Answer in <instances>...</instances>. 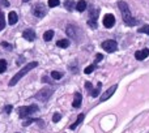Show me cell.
<instances>
[{
	"mask_svg": "<svg viewBox=\"0 0 149 133\" xmlns=\"http://www.w3.org/2000/svg\"><path fill=\"white\" fill-rule=\"evenodd\" d=\"M56 46L60 47V48H67L70 46V41L68 39H60V41L56 42Z\"/></svg>",
	"mask_w": 149,
	"mask_h": 133,
	"instance_id": "18",
	"label": "cell"
},
{
	"mask_svg": "<svg viewBox=\"0 0 149 133\" xmlns=\"http://www.w3.org/2000/svg\"><path fill=\"white\" fill-rule=\"evenodd\" d=\"M5 28V18H4V13L0 10V31Z\"/></svg>",
	"mask_w": 149,
	"mask_h": 133,
	"instance_id": "23",
	"label": "cell"
},
{
	"mask_svg": "<svg viewBox=\"0 0 149 133\" xmlns=\"http://www.w3.org/2000/svg\"><path fill=\"white\" fill-rule=\"evenodd\" d=\"M51 77L54 80H60V78H63V73L62 72H58V71H52L51 72Z\"/></svg>",
	"mask_w": 149,
	"mask_h": 133,
	"instance_id": "22",
	"label": "cell"
},
{
	"mask_svg": "<svg viewBox=\"0 0 149 133\" xmlns=\"http://www.w3.org/2000/svg\"><path fill=\"white\" fill-rule=\"evenodd\" d=\"M31 123H38L41 127H45V121L42 120V119H34V118H29V119H26V120L22 123V127H28V125H30Z\"/></svg>",
	"mask_w": 149,
	"mask_h": 133,
	"instance_id": "11",
	"label": "cell"
},
{
	"mask_svg": "<svg viewBox=\"0 0 149 133\" xmlns=\"http://www.w3.org/2000/svg\"><path fill=\"white\" fill-rule=\"evenodd\" d=\"M37 111H38V106H37V105L24 106V107L18 108V115H20V118L25 119V118H29V116H31L33 114H36Z\"/></svg>",
	"mask_w": 149,
	"mask_h": 133,
	"instance_id": "3",
	"label": "cell"
},
{
	"mask_svg": "<svg viewBox=\"0 0 149 133\" xmlns=\"http://www.w3.org/2000/svg\"><path fill=\"white\" fill-rule=\"evenodd\" d=\"M95 66H97L95 64H92V65L86 66V68L84 69V73H85V74H90V73H92V72H93V71H94V69H95Z\"/></svg>",
	"mask_w": 149,
	"mask_h": 133,
	"instance_id": "25",
	"label": "cell"
},
{
	"mask_svg": "<svg viewBox=\"0 0 149 133\" xmlns=\"http://www.w3.org/2000/svg\"><path fill=\"white\" fill-rule=\"evenodd\" d=\"M52 93H54V89H51V87H43V89H41L38 93L36 94V99L41 100V102H46V100L50 99V97L52 95Z\"/></svg>",
	"mask_w": 149,
	"mask_h": 133,
	"instance_id": "4",
	"label": "cell"
},
{
	"mask_svg": "<svg viewBox=\"0 0 149 133\" xmlns=\"http://www.w3.org/2000/svg\"><path fill=\"white\" fill-rule=\"evenodd\" d=\"M98 15H100V9H90V13H89V16H90V20H97V17H98Z\"/></svg>",
	"mask_w": 149,
	"mask_h": 133,
	"instance_id": "21",
	"label": "cell"
},
{
	"mask_svg": "<svg viewBox=\"0 0 149 133\" xmlns=\"http://www.w3.org/2000/svg\"><path fill=\"white\" fill-rule=\"evenodd\" d=\"M139 33H144V34H148L149 35V25H144L143 28H140Z\"/></svg>",
	"mask_w": 149,
	"mask_h": 133,
	"instance_id": "27",
	"label": "cell"
},
{
	"mask_svg": "<svg viewBox=\"0 0 149 133\" xmlns=\"http://www.w3.org/2000/svg\"><path fill=\"white\" fill-rule=\"evenodd\" d=\"M88 25L92 29H97V20H89L88 21Z\"/></svg>",
	"mask_w": 149,
	"mask_h": 133,
	"instance_id": "28",
	"label": "cell"
},
{
	"mask_svg": "<svg viewBox=\"0 0 149 133\" xmlns=\"http://www.w3.org/2000/svg\"><path fill=\"white\" fill-rule=\"evenodd\" d=\"M85 87H86L88 90H90L92 89V84H90V82H85Z\"/></svg>",
	"mask_w": 149,
	"mask_h": 133,
	"instance_id": "35",
	"label": "cell"
},
{
	"mask_svg": "<svg viewBox=\"0 0 149 133\" xmlns=\"http://www.w3.org/2000/svg\"><path fill=\"white\" fill-rule=\"evenodd\" d=\"M101 46H102V48L105 50L106 52H114L118 50V43H116L115 41H113V39H107V41L102 42Z\"/></svg>",
	"mask_w": 149,
	"mask_h": 133,
	"instance_id": "7",
	"label": "cell"
},
{
	"mask_svg": "<svg viewBox=\"0 0 149 133\" xmlns=\"http://www.w3.org/2000/svg\"><path fill=\"white\" fill-rule=\"evenodd\" d=\"M18 20V16L16 12H9V15H8V24L9 25H15L16 22H17Z\"/></svg>",
	"mask_w": 149,
	"mask_h": 133,
	"instance_id": "15",
	"label": "cell"
},
{
	"mask_svg": "<svg viewBox=\"0 0 149 133\" xmlns=\"http://www.w3.org/2000/svg\"><path fill=\"white\" fill-rule=\"evenodd\" d=\"M64 7L67 10H72L73 8L76 9V4H74V1H72V0H67V1L64 3Z\"/></svg>",
	"mask_w": 149,
	"mask_h": 133,
	"instance_id": "20",
	"label": "cell"
},
{
	"mask_svg": "<svg viewBox=\"0 0 149 133\" xmlns=\"http://www.w3.org/2000/svg\"><path fill=\"white\" fill-rule=\"evenodd\" d=\"M42 82H49V84H50V78H49V77H46V76L42 77ZM50 85H51V84H50Z\"/></svg>",
	"mask_w": 149,
	"mask_h": 133,
	"instance_id": "34",
	"label": "cell"
},
{
	"mask_svg": "<svg viewBox=\"0 0 149 133\" xmlns=\"http://www.w3.org/2000/svg\"><path fill=\"white\" fill-rule=\"evenodd\" d=\"M31 12H33V15L36 16V17L42 18V17H45V16H46L47 10H46V7H45L42 3H38V4H36V5L33 7Z\"/></svg>",
	"mask_w": 149,
	"mask_h": 133,
	"instance_id": "6",
	"label": "cell"
},
{
	"mask_svg": "<svg viewBox=\"0 0 149 133\" xmlns=\"http://www.w3.org/2000/svg\"><path fill=\"white\" fill-rule=\"evenodd\" d=\"M101 87H102V84H98L97 85V87H95V89H92L90 90V95H92V97H98V95H100V90H101Z\"/></svg>",
	"mask_w": 149,
	"mask_h": 133,
	"instance_id": "19",
	"label": "cell"
},
{
	"mask_svg": "<svg viewBox=\"0 0 149 133\" xmlns=\"http://www.w3.org/2000/svg\"><path fill=\"white\" fill-rule=\"evenodd\" d=\"M148 56H149V50L148 48H144V50H141V51H137L136 54H135L136 60H144V59H147Z\"/></svg>",
	"mask_w": 149,
	"mask_h": 133,
	"instance_id": "12",
	"label": "cell"
},
{
	"mask_svg": "<svg viewBox=\"0 0 149 133\" xmlns=\"http://www.w3.org/2000/svg\"><path fill=\"white\" fill-rule=\"evenodd\" d=\"M7 71V62L4 59H0V73H4Z\"/></svg>",
	"mask_w": 149,
	"mask_h": 133,
	"instance_id": "24",
	"label": "cell"
},
{
	"mask_svg": "<svg viewBox=\"0 0 149 133\" xmlns=\"http://www.w3.org/2000/svg\"><path fill=\"white\" fill-rule=\"evenodd\" d=\"M59 4H60V0H49V7H50V8L58 7Z\"/></svg>",
	"mask_w": 149,
	"mask_h": 133,
	"instance_id": "26",
	"label": "cell"
},
{
	"mask_svg": "<svg viewBox=\"0 0 149 133\" xmlns=\"http://www.w3.org/2000/svg\"><path fill=\"white\" fill-rule=\"evenodd\" d=\"M62 119V115H60L59 112H56V114H54V116H52V121L54 123H58V121Z\"/></svg>",
	"mask_w": 149,
	"mask_h": 133,
	"instance_id": "29",
	"label": "cell"
},
{
	"mask_svg": "<svg viewBox=\"0 0 149 133\" xmlns=\"http://www.w3.org/2000/svg\"><path fill=\"white\" fill-rule=\"evenodd\" d=\"M85 9H86V1H85V0H80V1H77V4H76L77 12H84Z\"/></svg>",
	"mask_w": 149,
	"mask_h": 133,
	"instance_id": "16",
	"label": "cell"
},
{
	"mask_svg": "<svg viewBox=\"0 0 149 133\" xmlns=\"http://www.w3.org/2000/svg\"><path fill=\"white\" fill-rule=\"evenodd\" d=\"M22 1L24 3H28V1H30V0H22Z\"/></svg>",
	"mask_w": 149,
	"mask_h": 133,
	"instance_id": "36",
	"label": "cell"
},
{
	"mask_svg": "<svg viewBox=\"0 0 149 133\" xmlns=\"http://www.w3.org/2000/svg\"><path fill=\"white\" fill-rule=\"evenodd\" d=\"M37 66H38V62H31V63H29V64H26L22 69H21V71H18L17 73H16L15 76L12 77V80L9 81V84H8V85H9V86H15V85L17 84V82L20 81V80L22 78V77L25 76L26 73H29L31 69L37 68Z\"/></svg>",
	"mask_w": 149,
	"mask_h": 133,
	"instance_id": "2",
	"label": "cell"
},
{
	"mask_svg": "<svg viewBox=\"0 0 149 133\" xmlns=\"http://www.w3.org/2000/svg\"><path fill=\"white\" fill-rule=\"evenodd\" d=\"M0 7H3V8L9 7V1L8 0H0Z\"/></svg>",
	"mask_w": 149,
	"mask_h": 133,
	"instance_id": "31",
	"label": "cell"
},
{
	"mask_svg": "<svg viewBox=\"0 0 149 133\" xmlns=\"http://www.w3.org/2000/svg\"><path fill=\"white\" fill-rule=\"evenodd\" d=\"M118 7L122 12V17H123V21L126 22V25H128V26L137 25V20L132 17L131 12H130V8L126 1H118Z\"/></svg>",
	"mask_w": 149,
	"mask_h": 133,
	"instance_id": "1",
	"label": "cell"
},
{
	"mask_svg": "<svg viewBox=\"0 0 149 133\" xmlns=\"http://www.w3.org/2000/svg\"><path fill=\"white\" fill-rule=\"evenodd\" d=\"M54 38V30H47L46 33L43 34V41L45 42H50Z\"/></svg>",
	"mask_w": 149,
	"mask_h": 133,
	"instance_id": "17",
	"label": "cell"
},
{
	"mask_svg": "<svg viewBox=\"0 0 149 133\" xmlns=\"http://www.w3.org/2000/svg\"><path fill=\"white\" fill-rule=\"evenodd\" d=\"M1 46L4 47V48H8V50H12V46H10L8 42H1Z\"/></svg>",
	"mask_w": 149,
	"mask_h": 133,
	"instance_id": "33",
	"label": "cell"
},
{
	"mask_svg": "<svg viewBox=\"0 0 149 133\" xmlns=\"http://www.w3.org/2000/svg\"><path fill=\"white\" fill-rule=\"evenodd\" d=\"M114 25H115V17H114L111 13L105 15V17H103V26L110 29V28H113Z\"/></svg>",
	"mask_w": 149,
	"mask_h": 133,
	"instance_id": "8",
	"label": "cell"
},
{
	"mask_svg": "<svg viewBox=\"0 0 149 133\" xmlns=\"http://www.w3.org/2000/svg\"><path fill=\"white\" fill-rule=\"evenodd\" d=\"M116 89H118V85H113L111 87H109V89L106 90V91L103 93L102 95H101V102H105V100H107L109 98H110L111 95H113L114 93L116 91Z\"/></svg>",
	"mask_w": 149,
	"mask_h": 133,
	"instance_id": "9",
	"label": "cell"
},
{
	"mask_svg": "<svg viewBox=\"0 0 149 133\" xmlns=\"http://www.w3.org/2000/svg\"><path fill=\"white\" fill-rule=\"evenodd\" d=\"M102 59H103V55L102 54H97V55H95V60H94V63H93V64H97V63L101 62Z\"/></svg>",
	"mask_w": 149,
	"mask_h": 133,
	"instance_id": "30",
	"label": "cell"
},
{
	"mask_svg": "<svg viewBox=\"0 0 149 133\" xmlns=\"http://www.w3.org/2000/svg\"><path fill=\"white\" fill-rule=\"evenodd\" d=\"M65 33L67 35H70L73 41H79L80 39V35H81V31L77 26H73V25H68L67 29H65Z\"/></svg>",
	"mask_w": 149,
	"mask_h": 133,
	"instance_id": "5",
	"label": "cell"
},
{
	"mask_svg": "<svg viewBox=\"0 0 149 133\" xmlns=\"http://www.w3.org/2000/svg\"><path fill=\"white\" fill-rule=\"evenodd\" d=\"M12 106H10V105H7V106H5V108H4V111H5V114H10V112H12Z\"/></svg>",
	"mask_w": 149,
	"mask_h": 133,
	"instance_id": "32",
	"label": "cell"
},
{
	"mask_svg": "<svg viewBox=\"0 0 149 133\" xmlns=\"http://www.w3.org/2000/svg\"><path fill=\"white\" fill-rule=\"evenodd\" d=\"M81 102H82V97L80 93H74L73 95V102H72V106L74 108H79L81 106Z\"/></svg>",
	"mask_w": 149,
	"mask_h": 133,
	"instance_id": "14",
	"label": "cell"
},
{
	"mask_svg": "<svg viewBox=\"0 0 149 133\" xmlns=\"http://www.w3.org/2000/svg\"><path fill=\"white\" fill-rule=\"evenodd\" d=\"M22 37L26 39V41L33 42L34 39H36V33H34V30H31V29H26V30H24Z\"/></svg>",
	"mask_w": 149,
	"mask_h": 133,
	"instance_id": "10",
	"label": "cell"
},
{
	"mask_svg": "<svg viewBox=\"0 0 149 133\" xmlns=\"http://www.w3.org/2000/svg\"><path fill=\"white\" fill-rule=\"evenodd\" d=\"M84 119H85V115H84V114H80V115H79V116H77V120H76V121H74V123H73V124H71V125H70V127H68V128H70V129H71V131H74V129H76V128H77V127H79V125H80V124H81V123H82V121H84Z\"/></svg>",
	"mask_w": 149,
	"mask_h": 133,
	"instance_id": "13",
	"label": "cell"
}]
</instances>
